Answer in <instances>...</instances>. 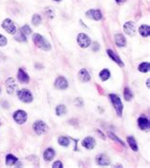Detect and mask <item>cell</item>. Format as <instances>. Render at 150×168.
<instances>
[{
	"mask_svg": "<svg viewBox=\"0 0 150 168\" xmlns=\"http://www.w3.org/2000/svg\"><path fill=\"white\" fill-rule=\"evenodd\" d=\"M32 40L34 42V44L40 49V50H43L45 51H49L51 50V46L49 42L46 40V38L44 36H42L41 34L39 33H34L32 35Z\"/></svg>",
	"mask_w": 150,
	"mask_h": 168,
	"instance_id": "1",
	"label": "cell"
},
{
	"mask_svg": "<svg viewBox=\"0 0 150 168\" xmlns=\"http://www.w3.org/2000/svg\"><path fill=\"white\" fill-rule=\"evenodd\" d=\"M109 98L113 103V106H114V108L118 114V116H122V113H123V103L120 99V97L116 94H110L109 95Z\"/></svg>",
	"mask_w": 150,
	"mask_h": 168,
	"instance_id": "2",
	"label": "cell"
},
{
	"mask_svg": "<svg viewBox=\"0 0 150 168\" xmlns=\"http://www.w3.org/2000/svg\"><path fill=\"white\" fill-rule=\"evenodd\" d=\"M77 43L82 49H87L91 45V39L85 33H79L77 35Z\"/></svg>",
	"mask_w": 150,
	"mask_h": 168,
	"instance_id": "3",
	"label": "cell"
},
{
	"mask_svg": "<svg viewBox=\"0 0 150 168\" xmlns=\"http://www.w3.org/2000/svg\"><path fill=\"white\" fill-rule=\"evenodd\" d=\"M34 132L37 134V135H42L44 134L47 129H48V125L46 124V122H44L43 121H36L34 123H33V127H32Z\"/></svg>",
	"mask_w": 150,
	"mask_h": 168,
	"instance_id": "4",
	"label": "cell"
},
{
	"mask_svg": "<svg viewBox=\"0 0 150 168\" xmlns=\"http://www.w3.org/2000/svg\"><path fill=\"white\" fill-rule=\"evenodd\" d=\"M2 28L10 34H15L16 31H17V29H16V26L14 25V23L9 18L5 19L2 23Z\"/></svg>",
	"mask_w": 150,
	"mask_h": 168,
	"instance_id": "5",
	"label": "cell"
},
{
	"mask_svg": "<svg viewBox=\"0 0 150 168\" xmlns=\"http://www.w3.org/2000/svg\"><path fill=\"white\" fill-rule=\"evenodd\" d=\"M18 98L20 101H22L24 103H31L32 101V94L29 89H21L17 93Z\"/></svg>",
	"mask_w": 150,
	"mask_h": 168,
	"instance_id": "6",
	"label": "cell"
},
{
	"mask_svg": "<svg viewBox=\"0 0 150 168\" xmlns=\"http://www.w3.org/2000/svg\"><path fill=\"white\" fill-rule=\"evenodd\" d=\"M28 118L27 113L24 110H17L13 113V120L18 123V124H23L26 122Z\"/></svg>",
	"mask_w": 150,
	"mask_h": 168,
	"instance_id": "7",
	"label": "cell"
},
{
	"mask_svg": "<svg viewBox=\"0 0 150 168\" xmlns=\"http://www.w3.org/2000/svg\"><path fill=\"white\" fill-rule=\"evenodd\" d=\"M54 86L57 89H60V90H64L66 89L68 87H69V83L68 81L66 80V78H64L62 76L58 77L54 83Z\"/></svg>",
	"mask_w": 150,
	"mask_h": 168,
	"instance_id": "8",
	"label": "cell"
},
{
	"mask_svg": "<svg viewBox=\"0 0 150 168\" xmlns=\"http://www.w3.org/2000/svg\"><path fill=\"white\" fill-rule=\"evenodd\" d=\"M6 89H7V92L9 94H12L17 89V85L15 83V80L12 77L7 79V81H6Z\"/></svg>",
	"mask_w": 150,
	"mask_h": 168,
	"instance_id": "9",
	"label": "cell"
},
{
	"mask_svg": "<svg viewBox=\"0 0 150 168\" xmlns=\"http://www.w3.org/2000/svg\"><path fill=\"white\" fill-rule=\"evenodd\" d=\"M82 145L87 149H93L96 145V142L92 137H87L85 138L82 142Z\"/></svg>",
	"mask_w": 150,
	"mask_h": 168,
	"instance_id": "10",
	"label": "cell"
},
{
	"mask_svg": "<svg viewBox=\"0 0 150 168\" xmlns=\"http://www.w3.org/2000/svg\"><path fill=\"white\" fill-rule=\"evenodd\" d=\"M96 162H97V164L100 165V166H108V165L110 164V160H109V158L106 156V155H104V154H100V155H98L97 158H96Z\"/></svg>",
	"mask_w": 150,
	"mask_h": 168,
	"instance_id": "11",
	"label": "cell"
},
{
	"mask_svg": "<svg viewBox=\"0 0 150 168\" xmlns=\"http://www.w3.org/2000/svg\"><path fill=\"white\" fill-rule=\"evenodd\" d=\"M123 31L124 32L129 35V36H132L135 34L136 32V27H135V24L133 22H126L124 25H123Z\"/></svg>",
	"mask_w": 150,
	"mask_h": 168,
	"instance_id": "12",
	"label": "cell"
},
{
	"mask_svg": "<svg viewBox=\"0 0 150 168\" xmlns=\"http://www.w3.org/2000/svg\"><path fill=\"white\" fill-rule=\"evenodd\" d=\"M88 18H90V19H93V20H96V21H99L102 19V12L99 11V10H89L85 13Z\"/></svg>",
	"mask_w": 150,
	"mask_h": 168,
	"instance_id": "13",
	"label": "cell"
},
{
	"mask_svg": "<svg viewBox=\"0 0 150 168\" xmlns=\"http://www.w3.org/2000/svg\"><path fill=\"white\" fill-rule=\"evenodd\" d=\"M17 78H18V81L20 83H22V84H28L30 82V76L22 69H19L18 74H17Z\"/></svg>",
	"mask_w": 150,
	"mask_h": 168,
	"instance_id": "14",
	"label": "cell"
},
{
	"mask_svg": "<svg viewBox=\"0 0 150 168\" xmlns=\"http://www.w3.org/2000/svg\"><path fill=\"white\" fill-rule=\"evenodd\" d=\"M114 38H115V43H116V45H117L119 48L125 47V45H126V40H125V38H124V36H123V34L117 33V34H115Z\"/></svg>",
	"mask_w": 150,
	"mask_h": 168,
	"instance_id": "15",
	"label": "cell"
},
{
	"mask_svg": "<svg viewBox=\"0 0 150 168\" xmlns=\"http://www.w3.org/2000/svg\"><path fill=\"white\" fill-rule=\"evenodd\" d=\"M138 125L142 130H148L149 128V122L146 118H139L138 119Z\"/></svg>",
	"mask_w": 150,
	"mask_h": 168,
	"instance_id": "16",
	"label": "cell"
},
{
	"mask_svg": "<svg viewBox=\"0 0 150 168\" xmlns=\"http://www.w3.org/2000/svg\"><path fill=\"white\" fill-rule=\"evenodd\" d=\"M79 79L84 83L89 82L90 80V75L89 71L85 69H82L79 72Z\"/></svg>",
	"mask_w": 150,
	"mask_h": 168,
	"instance_id": "17",
	"label": "cell"
},
{
	"mask_svg": "<svg viewBox=\"0 0 150 168\" xmlns=\"http://www.w3.org/2000/svg\"><path fill=\"white\" fill-rule=\"evenodd\" d=\"M106 52H108L109 56L114 62H116L120 67H123V61H122V60L120 59V57H119L118 55H116L111 50H106Z\"/></svg>",
	"mask_w": 150,
	"mask_h": 168,
	"instance_id": "18",
	"label": "cell"
},
{
	"mask_svg": "<svg viewBox=\"0 0 150 168\" xmlns=\"http://www.w3.org/2000/svg\"><path fill=\"white\" fill-rule=\"evenodd\" d=\"M54 156H55V152H54V150L52 148L46 149L45 152H44V155H43V157H44V160L48 161H51L54 158Z\"/></svg>",
	"mask_w": 150,
	"mask_h": 168,
	"instance_id": "19",
	"label": "cell"
},
{
	"mask_svg": "<svg viewBox=\"0 0 150 168\" xmlns=\"http://www.w3.org/2000/svg\"><path fill=\"white\" fill-rule=\"evenodd\" d=\"M139 32L143 37H148L150 34V28L148 25H142L139 28Z\"/></svg>",
	"mask_w": 150,
	"mask_h": 168,
	"instance_id": "20",
	"label": "cell"
},
{
	"mask_svg": "<svg viewBox=\"0 0 150 168\" xmlns=\"http://www.w3.org/2000/svg\"><path fill=\"white\" fill-rule=\"evenodd\" d=\"M127 142H128V144H129V146H130V148L133 151H138V144H137L135 139L132 136H128L127 137Z\"/></svg>",
	"mask_w": 150,
	"mask_h": 168,
	"instance_id": "21",
	"label": "cell"
},
{
	"mask_svg": "<svg viewBox=\"0 0 150 168\" xmlns=\"http://www.w3.org/2000/svg\"><path fill=\"white\" fill-rule=\"evenodd\" d=\"M55 112H56V115H57V116L65 115V114H66V112H67V108H66V107H65V106H64V104H59V106H57V107H56Z\"/></svg>",
	"mask_w": 150,
	"mask_h": 168,
	"instance_id": "22",
	"label": "cell"
},
{
	"mask_svg": "<svg viewBox=\"0 0 150 168\" xmlns=\"http://www.w3.org/2000/svg\"><path fill=\"white\" fill-rule=\"evenodd\" d=\"M16 161H17V158L14 157V156L12 155V154H9V155L6 157V164H7L8 166H12V165L15 164Z\"/></svg>",
	"mask_w": 150,
	"mask_h": 168,
	"instance_id": "23",
	"label": "cell"
},
{
	"mask_svg": "<svg viewBox=\"0 0 150 168\" xmlns=\"http://www.w3.org/2000/svg\"><path fill=\"white\" fill-rule=\"evenodd\" d=\"M99 76H100V78H101L102 81H106L108 79H109V77H110V72H109V70L104 69V70H103L99 73Z\"/></svg>",
	"mask_w": 150,
	"mask_h": 168,
	"instance_id": "24",
	"label": "cell"
},
{
	"mask_svg": "<svg viewBox=\"0 0 150 168\" xmlns=\"http://www.w3.org/2000/svg\"><path fill=\"white\" fill-rule=\"evenodd\" d=\"M138 70H139V71L143 72V73L147 72L149 70V63L148 62L142 63V64L138 67Z\"/></svg>",
	"mask_w": 150,
	"mask_h": 168,
	"instance_id": "25",
	"label": "cell"
},
{
	"mask_svg": "<svg viewBox=\"0 0 150 168\" xmlns=\"http://www.w3.org/2000/svg\"><path fill=\"white\" fill-rule=\"evenodd\" d=\"M58 143L60 145H62V146H65V147H67V146H69V144H70V140H69V138L63 136V137H60L58 139Z\"/></svg>",
	"mask_w": 150,
	"mask_h": 168,
	"instance_id": "26",
	"label": "cell"
},
{
	"mask_svg": "<svg viewBox=\"0 0 150 168\" xmlns=\"http://www.w3.org/2000/svg\"><path fill=\"white\" fill-rule=\"evenodd\" d=\"M19 32L22 33V34L25 35V36H27V35H30V34L31 33V28H30L28 25H25L24 27H22V28L20 29Z\"/></svg>",
	"mask_w": 150,
	"mask_h": 168,
	"instance_id": "27",
	"label": "cell"
},
{
	"mask_svg": "<svg viewBox=\"0 0 150 168\" xmlns=\"http://www.w3.org/2000/svg\"><path fill=\"white\" fill-rule=\"evenodd\" d=\"M123 97H124V99H125L126 101H130V100L132 99V97H133L132 92H131V90L128 89V88H125V89H124Z\"/></svg>",
	"mask_w": 150,
	"mask_h": 168,
	"instance_id": "28",
	"label": "cell"
},
{
	"mask_svg": "<svg viewBox=\"0 0 150 168\" xmlns=\"http://www.w3.org/2000/svg\"><path fill=\"white\" fill-rule=\"evenodd\" d=\"M41 16L40 15H38V14H34L33 16H32V19H31V21H32V24L34 25V26H38L40 23H41Z\"/></svg>",
	"mask_w": 150,
	"mask_h": 168,
	"instance_id": "29",
	"label": "cell"
},
{
	"mask_svg": "<svg viewBox=\"0 0 150 168\" xmlns=\"http://www.w3.org/2000/svg\"><path fill=\"white\" fill-rule=\"evenodd\" d=\"M7 43H8L7 38H6L4 35L0 34V47H4V46H6Z\"/></svg>",
	"mask_w": 150,
	"mask_h": 168,
	"instance_id": "30",
	"label": "cell"
},
{
	"mask_svg": "<svg viewBox=\"0 0 150 168\" xmlns=\"http://www.w3.org/2000/svg\"><path fill=\"white\" fill-rule=\"evenodd\" d=\"M15 40H17V41H21V42H26L27 41V39H26V36L25 35H23L22 33H18L16 36H15Z\"/></svg>",
	"mask_w": 150,
	"mask_h": 168,
	"instance_id": "31",
	"label": "cell"
},
{
	"mask_svg": "<svg viewBox=\"0 0 150 168\" xmlns=\"http://www.w3.org/2000/svg\"><path fill=\"white\" fill-rule=\"evenodd\" d=\"M109 137H110V138H111L112 140H114V141H116V142H118L119 143H121V144H123V142H122V141H121L120 139H118V138H117V136H115V135H114L113 133L109 132Z\"/></svg>",
	"mask_w": 150,
	"mask_h": 168,
	"instance_id": "32",
	"label": "cell"
},
{
	"mask_svg": "<svg viewBox=\"0 0 150 168\" xmlns=\"http://www.w3.org/2000/svg\"><path fill=\"white\" fill-rule=\"evenodd\" d=\"M74 103H75V104H77V106H80V107L83 106V100H82V98H77L74 101Z\"/></svg>",
	"mask_w": 150,
	"mask_h": 168,
	"instance_id": "33",
	"label": "cell"
},
{
	"mask_svg": "<svg viewBox=\"0 0 150 168\" xmlns=\"http://www.w3.org/2000/svg\"><path fill=\"white\" fill-rule=\"evenodd\" d=\"M52 166H53V167H56V168H62V167H63V163L58 161H55V162L52 164Z\"/></svg>",
	"mask_w": 150,
	"mask_h": 168,
	"instance_id": "34",
	"label": "cell"
},
{
	"mask_svg": "<svg viewBox=\"0 0 150 168\" xmlns=\"http://www.w3.org/2000/svg\"><path fill=\"white\" fill-rule=\"evenodd\" d=\"M124 1H125V0H116V2H117L118 4H123Z\"/></svg>",
	"mask_w": 150,
	"mask_h": 168,
	"instance_id": "35",
	"label": "cell"
},
{
	"mask_svg": "<svg viewBox=\"0 0 150 168\" xmlns=\"http://www.w3.org/2000/svg\"><path fill=\"white\" fill-rule=\"evenodd\" d=\"M53 1H55V2H60V1H62V0H53Z\"/></svg>",
	"mask_w": 150,
	"mask_h": 168,
	"instance_id": "36",
	"label": "cell"
},
{
	"mask_svg": "<svg viewBox=\"0 0 150 168\" xmlns=\"http://www.w3.org/2000/svg\"><path fill=\"white\" fill-rule=\"evenodd\" d=\"M147 87L149 88V80H147Z\"/></svg>",
	"mask_w": 150,
	"mask_h": 168,
	"instance_id": "37",
	"label": "cell"
},
{
	"mask_svg": "<svg viewBox=\"0 0 150 168\" xmlns=\"http://www.w3.org/2000/svg\"><path fill=\"white\" fill-rule=\"evenodd\" d=\"M0 93H1V88H0Z\"/></svg>",
	"mask_w": 150,
	"mask_h": 168,
	"instance_id": "38",
	"label": "cell"
},
{
	"mask_svg": "<svg viewBox=\"0 0 150 168\" xmlns=\"http://www.w3.org/2000/svg\"><path fill=\"white\" fill-rule=\"evenodd\" d=\"M0 124H1V123H0Z\"/></svg>",
	"mask_w": 150,
	"mask_h": 168,
	"instance_id": "39",
	"label": "cell"
}]
</instances>
